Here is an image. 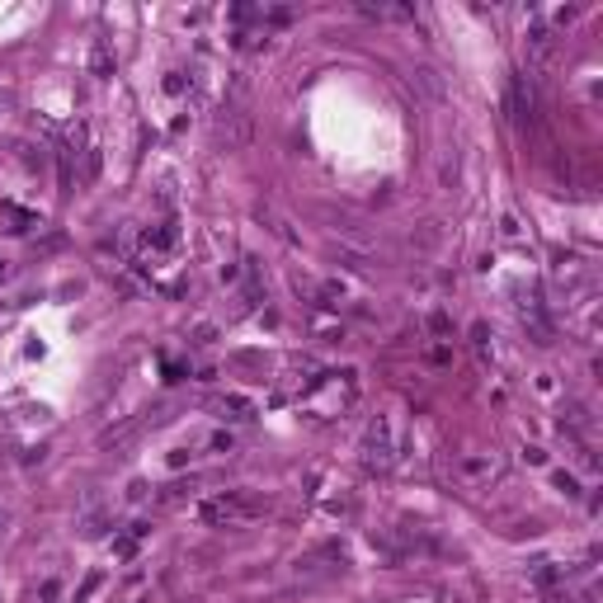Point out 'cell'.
<instances>
[{
	"instance_id": "cell-1",
	"label": "cell",
	"mask_w": 603,
	"mask_h": 603,
	"mask_svg": "<svg viewBox=\"0 0 603 603\" xmlns=\"http://www.w3.org/2000/svg\"><path fill=\"white\" fill-rule=\"evenodd\" d=\"M260 514V504L250 495H240V490H227V495L208 499L203 509H198V519L208 528H231V524H245V519H255Z\"/></svg>"
},
{
	"instance_id": "cell-7",
	"label": "cell",
	"mask_w": 603,
	"mask_h": 603,
	"mask_svg": "<svg viewBox=\"0 0 603 603\" xmlns=\"http://www.w3.org/2000/svg\"><path fill=\"white\" fill-rule=\"evenodd\" d=\"M556 486H561V490H566V495H580V486H575V476H566V472L556 476Z\"/></svg>"
},
{
	"instance_id": "cell-4",
	"label": "cell",
	"mask_w": 603,
	"mask_h": 603,
	"mask_svg": "<svg viewBox=\"0 0 603 603\" xmlns=\"http://www.w3.org/2000/svg\"><path fill=\"white\" fill-rule=\"evenodd\" d=\"M0 217H5V222H15L10 231H33V227H38V212L19 208V203H0Z\"/></svg>"
},
{
	"instance_id": "cell-5",
	"label": "cell",
	"mask_w": 603,
	"mask_h": 603,
	"mask_svg": "<svg viewBox=\"0 0 603 603\" xmlns=\"http://www.w3.org/2000/svg\"><path fill=\"white\" fill-rule=\"evenodd\" d=\"M217 410H222V420H250V415H255V405H250L245 396H222Z\"/></svg>"
},
{
	"instance_id": "cell-3",
	"label": "cell",
	"mask_w": 603,
	"mask_h": 603,
	"mask_svg": "<svg viewBox=\"0 0 603 603\" xmlns=\"http://www.w3.org/2000/svg\"><path fill=\"white\" fill-rule=\"evenodd\" d=\"M462 476H467L472 486H486V481L499 476V462L495 457H481V452H467V457H462Z\"/></svg>"
},
{
	"instance_id": "cell-6",
	"label": "cell",
	"mask_w": 603,
	"mask_h": 603,
	"mask_svg": "<svg viewBox=\"0 0 603 603\" xmlns=\"http://www.w3.org/2000/svg\"><path fill=\"white\" fill-rule=\"evenodd\" d=\"M90 71H95L99 80L113 76V52H108V43H104V38H99V43L90 48Z\"/></svg>"
},
{
	"instance_id": "cell-2",
	"label": "cell",
	"mask_w": 603,
	"mask_h": 603,
	"mask_svg": "<svg viewBox=\"0 0 603 603\" xmlns=\"http://www.w3.org/2000/svg\"><path fill=\"white\" fill-rule=\"evenodd\" d=\"M392 462H396L392 420H387V415H377V420L367 424V434H363V467H367V472H387Z\"/></svg>"
}]
</instances>
